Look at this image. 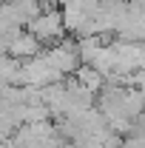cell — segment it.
Segmentation results:
<instances>
[{
	"label": "cell",
	"mask_w": 145,
	"mask_h": 148,
	"mask_svg": "<svg viewBox=\"0 0 145 148\" xmlns=\"http://www.w3.org/2000/svg\"><path fill=\"white\" fill-rule=\"evenodd\" d=\"M29 34H34L43 46H57V43H63L66 40V23H63V12L60 9H43V14L37 20L29 23V29H26Z\"/></svg>",
	"instance_id": "6da1fadb"
},
{
	"label": "cell",
	"mask_w": 145,
	"mask_h": 148,
	"mask_svg": "<svg viewBox=\"0 0 145 148\" xmlns=\"http://www.w3.org/2000/svg\"><path fill=\"white\" fill-rule=\"evenodd\" d=\"M46 57H49V63H51L63 77H66V74H77V69L83 66L80 51H77V40H63V43H57L51 49H46Z\"/></svg>",
	"instance_id": "7a4b0ae2"
},
{
	"label": "cell",
	"mask_w": 145,
	"mask_h": 148,
	"mask_svg": "<svg viewBox=\"0 0 145 148\" xmlns=\"http://www.w3.org/2000/svg\"><path fill=\"white\" fill-rule=\"evenodd\" d=\"M40 40H37L34 34H29V32H20L12 43H9V57H14V60H20V63H29V60H34V57H40L43 51H40Z\"/></svg>",
	"instance_id": "3957f363"
},
{
	"label": "cell",
	"mask_w": 145,
	"mask_h": 148,
	"mask_svg": "<svg viewBox=\"0 0 145 148\" xmlns=\"http://www.w3.org/2000/svg\"><path fill=\"white\" fill-rule=\"evenodd\" d=\"M74 80H77L83 88H88L91 94H100L105 86H108L105 74H100L94 66H80V69H77V74H74Z\"/></svg>",
	"instance_id": "277c9868"
},
{
	"label": "cell",
	"mask_w": 145,
	"mask_h": 148,
	"mask_svg": "<svg viewBox=\"0 0 145 148\" xmlns=\"http://www.w3.org/2000/svg\"><path fill=\"white\" fill-rule=\"evenodd\" d=\"M125 148H145V134H131V137H125Z\"/></svg>",
	"instance_id": "5b68a950"
}]
</instances>
